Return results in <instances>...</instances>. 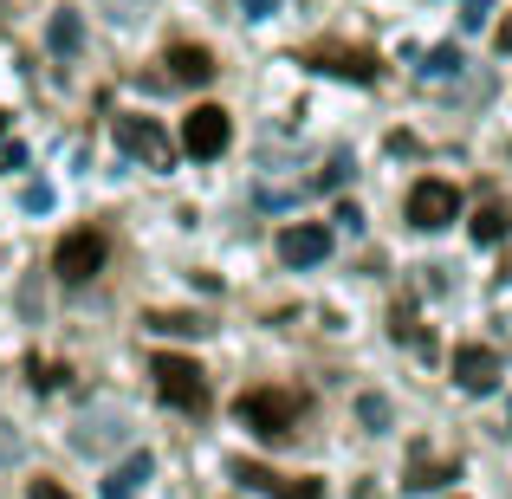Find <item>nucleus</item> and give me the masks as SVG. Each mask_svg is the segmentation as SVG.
Wrapping results in <instances>:
<instances>
[{
	"label": "nucleus",
	"mask_w": 512,
	"mask_h": 499,
	"mask_svg": "<svg viewBox=\"0 0 512 499\" xmlns=\"http://www.w3.org/2000/svg\"><path fill=\"white\" fill-rule=\"evenodd\" d=\"M0 461H20V435H13L7 422H0Z\"/></svg>",
	"instance_id": "bb28decb"
},
{
	"label": "nucleus",
	"mask_w": 512,
	"mask_h": 499,
	"mask_svg": "<svg viewBox=\"0 0 512 499\" xmlns=\"http://www.w3.org/2000/svg\"><path fill=\"white\" fill-rule=\"evenodd\" d=\"M143 331H163V337H201L208 325H201L195 312H143Z\"/></svg>",
	"instance_id": "f3484780"
},
{
	"label": "nucleus",
	"mask_w": 512,
	"mask_h": 499,
	"mask_svg": "<svg viewBox=\"0 0 512 499\" xmlns=\"http://www.w3.org/2000/svg\"><path fill=\"white\" fill-rule=\"evenodd\" d=\"M279 260H286V266H318V260H331V227H318V221L286 227V234H279Z\"/></svg>",
	"instance_id": "9d476101"
},
{
	"label": "nucleus",
	"mask_w": 512,
	"mask_h": 499,
	"mask_svg": "<svg viewBox=\"0 0 512 499\" xmlns=\"http://www.w3.org/2000/svg\"><path fill=\"white\" fill-rule=\"evenodd\" d=\"M357 415H363V428H370V435H383V428H389V402L383 396H357Z\"/></svg>",
	"instance_id": "aec40b11"
},
{
	"label": "nucleus",
	"mask_w": 512,
	"mask_h": 499,
	"mask_svg": "<svg viewBox=\"0 0 512 499\" xmlns=\"http://www.w3.org/2000/svg\"><path fill=\"white\" fill-rule=\"evenodd\" d=\"M448 480H461V461H415L409 474H402V493H435V487H448Z\"/></svg>",
	"instance_id": "dca6fc26"
},
{
	"label": "nucleus",
	"mask_w": 512,
	"mask_h": 499,
	"mask_svg": "<svg viewBox=\"0 0 512 499\" xmlns=\"http://www.w3.org/2000/svg\"><path fill=\"white\" fill-rule=\"evenodd\" d=\"M227 143H234V117H227L221 104H195V111L182 117V150L195 156V163L227 156Z\"/></svg>",
	"instance_id": "423d86ee"
},
{
	"label": "nucleus",
	"mask_w": 512,
	"mask_h": 499,
	"mask_svg": "<svg viewBox=\"0 0 512 499\" xmlns=\"http://www.w3.org/2000/svg\"><path fill=\"white\" fill-rule=\"evenodd\" d=\"M26 499H72V493H65L59 480H33V487H26Z\"/></svg>",
	"instance_id": "393cba45"
},
{
	"label": "nucleus",
	"mask_w": 512,
	"mask_h": 499,
	"mask_svg": "<svg viewBox=\"0 0 512 499\" xmlns=\"http://www.w3.org/2000/svg\"><path fill=\"white\" fill-rule=\"evenodd\" d=\"M227 474H234V487L247 493H266V499H325V480L318 474H273L266 461H227Z\"/></svg>",
	"instance_id": "7ed1b4c3"
},
{
	"label": "nucleus",
	"mask_w": 512,
	"mask_h": 499,
	"mask_svg": "<svg viewBox=\"0 0 512 499\" xmlns=\"http://www.w3.org/2000/svg\"><path fill=\"white\" fill-rule=\"evenodd\" d=\"M20 201H26V208H33V214H46V208H52V188H46V182H33V188H26Z\"/></svg>",
	"instance_id": "5701e85b"
},
{
	"label": "nucleus",
	"mask_w": 512,
	"mask_h": 499,
	"mask_svg": "<svg viewBox=\"0 0 512 499\" xmlns=\"http://www.w3.org/2000/svg\"><path fill=\"white\" fill-rule=\"evenodd\" d=\"M7 130H13V117H7V111H0V137H7Z\"/></svg>",
	"instance_id": "c756f323"
},
{
	"label": "nucleus",
	"mask_w": 512,
	"mask_h": 499,
	"mask_svg": "<svg viewBox=\"0 0 512 499\" xmlns=\"http://www.w3.org/2000/svg\"><path fill=\"white\" fill-rule=\"evenodd\" d=\"M389 337H396V344H409L415 357H428V350H435V337H428L422 325H415V318L402 312V305H396V312H389Z\"/></svg>",
	"instance_id": "a211bd4d"
},
{
	"label": "nucleus",
	"mask_w": 512,
	"mask_h": 499,
	"mask_svg": "<svg viewBox=\"0 0 512 499\" xmlns=\"http://www.w3.org/2000/svg\"><path fill=\"white\" fill-rule=\"evenodd\" d=\"M104 253H111V247H104L98 227H72V234L52 247V273H59L65 286H85V279L104 273Z\"/></svg>",
	"instance_id": "39448f33"
},
{
	"label": "nucleus",
	"mask_w": 512,
	"mask_h": 499,
	"mask_svg": "<svg viewBox=\"0 0 512 499\" xmlns=\"http://www.w3.org/2000/svg\"><path fill=\"white\" fill-rule=\"evenodd\" d=\"M409 221L422 227V234H435V227H454V221H461V188L441 182V175H422V182L409 188Z\"/></svg>",
	"instance_id": "0eeeda50"
},
{
	"label": "nucleus",
	"mask_w": 512,
	"mask_h": 499,
	"mask_svg": "<svg viewBox=\"0 0 512 499\" xmlns=\"http://www.w3.org/2000/svg\"><path fill=\"white\" fill-rule=\"evenodd\" d=\"M500 350H487V344H454V383L467 389V396H493L500 389Z\"/></svg>",
	"instance_id": "1a4fd4ad"
},
{
	"label": "nucleus",
	"mask_w": 512,
	"mask_h": 499,
	"mask_svg": "<svg viewBox=\"0 0 512 499\" xmlns=\"http://www.w3.org/2000/svg\"><path fill=\"white\" fill-rule=\"evenodd\" d=\"M117 143H124V156H143L150 169H169L175 163V150H169V137H163V124L156 117H117Z\"/></svg>",
	"instance_id": "6e6552de"
},
{
	"label": "nucleus",
	"mask_w": 512,
	"mask_h": 499,
	"mask_svg": "<svg viewBox=\"0 0 512 499\" xmlns=\"http://www.w3.org/2000/svg\"><path fill=\"white\" fill-rule=\"evenodd\" d=\"M46 46L59 52V59H78V46H85V20H78L72 7H59V13L46 20Z\"/></svg>",
	"instance_id": "4468645a"
},
{
	"label": "nucleus",
	"mask_w": 512,
	"mask_h": 499,
	"mask_svg": "<svg viewBox=\"0 0 512 499\" xmlns=\"http://www.w3.org/2000/svg\"><path fill=\"white\" fill-rule=\"evenodd\" d=\"M273 7H279V0H240V13H247V20H273Z\"/></svg>",
	"instance_id": "a878e982"
},
{
	"label": "nucleus",
	"mask_w": 512,
	"mask_h": 499,
	"mask_svg": "<svg viewBox=\"0 0 512 499\" xmlns=\"http://www.w3.org/2000/svg\"><path fill=\"white\" fill-rule=\"evenodd\" d=\"M65 376H72V370H65V363H52V357H39V350L26 357V383H33L39 396H46V389H65Z\"/></svg>",
	"instance_id": "6ab92c4d"
},
{
	"label": "nucleus",
	"mask_w": 512,
	"mask_h": 499,
	"mask_svg": "<svg viewBox=\"0 0 512 499\" xmlns=\"http://www.w3.org/2000/svg\"><path fill=\"white\" fill-rule=\"evenodd\" d=\"M124 435H130V428H124V415H117V409H104L98 422L85 415V422L72 428V448H78V454H111V448H117Z\"/></svg>",
	"instance_id": "9b49d317"
},
{
	"label": "nucleus",
	"mask_w": 512,
	"mask_h": 499,
	"mask_svg": "<svg viewBox=\"0 0 512 499\" xmlns=\"http://www.w3.org/2000/svg\"><path fill=\"white\" fill-rule=\"evenodd\" d=\"M487 20H493V0H461V26L467 33H480Z\"/></svg>",
	"instance_id": "4be33fe9"
},
{
	"label": "nucleus",
	"mask_w": 512,
	"mask_h": 499,
	"mask_svg": "<svg viewBox=\"0 0 512 499\" xmlns=\"http://www.w3.org/2000/svg\"><path fill=\"white\" fill-rule=\"evenodd\" d=\"M461 46H435V52H428V72H435V78H448V72H461Z\"/></svg>",
	"instance_id": "412c9836"
},
{
	"label": "nucleus",
	"mask_w": 512,
	"mask_h": 499,
	"mask_svg": "<svg viewBox=\"0 0 512 499\" xmlns=\"http://www.w3.org/2000/svg\"><path fill=\"white\" fill-rule=\"evenodd\" d=\"M305 65L325 78H350V85H376L383 78V59H376L370 46H344V39H318V46H305Z\"/></svg>",
	"instance_id": "20e7f679"
},
{
	"label": "nucleus",
	"mask_w": 512,
	"mask_h": 499,
	"mask_svg": "<svg viewBox=\"0 0 512 499\" xmlns=\"http://www.w3.org/2000/svg\"><path fill=\"white\" fill-rule=\"evenodd\" d=\"M163 65H169V85H208V78H214V52L208 46H188V39H175Z\"/></svg>",
	"instance_id": "f8f14e48"
},
{
	"label": "nucleus",
	"mask_w": 512,
	"mask_h": 499,
	"mask_svg": "<svg viewBox=\"0 0 512 499\" xmlns=\"http://www.w3.org/2000/svg\"><path fill=\"white\" fill-rule=\"evenodd\" d=\"M150 376H156V396L169 402V409H182V415H208V376H201V363L195 357H175V350H156L150 357Z\"/></svg>",
	"instance_id": "f03ea898"
},
{
	"label": "nucleus",
	"mask_w": 512,
	"mask_h": 499,
	"mask_svg": "<svg viewBox=\"0 0 512 499\" xmlns=\"http://www.w3.org/2000/svg\"><path fill=\"white\" fill-rule=\"evenodd\" d=\"M234 415H240V428H247V435H260V441H286L292 428H299V415H305V396L260 383V389H240Z\"/></svg>",
	"instance_id": "f257e3e1"
},
{
	"label": "nucleus",
	"mask_w": 512,
	"mask_h": 499,
	"mask_svg": "<svg viewBox=\"0 0 512 499\" xmlns=\"http://www.w3.org/2000/svg\"><path fill=\"white\" fill-rule=\"evenodd\" d=\"M156 474V461H150V454H130V461L124 467H111V480H104V499H137V487H143V480H150Z\"/></svg>",
	"instance_id": "ddd939ff"
},
{
	"label": "nucleus",
	"mask_w": 512,
	"mask_h": 499,
	"mask_svg": "<svg viewBox=\"0 0 512 499\" xmlns=\"http://www.w3.org/2000/svg\"><path fill=\"white\" fill-rule=\"evenodd\" d=\"M500 286H512V247L500 253Z\"/></svg>",
	"instance_id": "c85d7f7f"
},
{
	"label": "nucleus",
	"mask_w": 512,
	"mask_h": 499,
	"mask_svg": "<svg viewBox=\"0 0 512 499\" xmlns=\"http://www.w3.org/2000/svg\"><path fill=\"white\" fill-rule=\"evenodd\" d=\"M344 169H350V156H331L325 175H318V188H338V182H344Z\"/></svg>",
	"instance_id": "b1692460"
},
{
	"label": "nucleus",
	"mask_w": 512,
	"mask_h": 499,
	"mask_svg": "<svg viewBox=\"0 0 512 499\" xmlns=\"http://www.w3.org/2000/svg\"><path fill=\"white\" fill-rule=\"evenodd\" d=\"M474 240H480V247H500V240H512V208H506L500 195L480 201V214H474Z\"/></svg>",
	"instance_id": "2eb2a0df"
},
{
	"label": "nucleus",
	"mask_w": 512,
	"mask_h": 499,
	"mask_svg": "<svg viewBox=\"0 0 512 499\" xmlns=\"http://www.w3.org/2000/svg\"><path fill=\"white\" fill-rule=\"evenodd\" d=\"M493 46H500V52H512V20H500V26H493Z\"/></svg>",
	"instance_id": "cd10ccee"
}]
</instances>
